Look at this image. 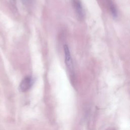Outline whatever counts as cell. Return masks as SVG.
Listing matches in <instances>:
<instances>
[{"instance_id":"277c9868","label":"cell","mask_w":130,"mask_h":130,"mask_svg":"<svg viewBox=\"0 0 130 130\" xmlns=\"http://www.w3.org/2000/svg\"><path fill=\"white\" fill-rule=\"evenodd\" d=\"M108 4L109 6V8H110L111 14L113 16V17L116 18L117 16V11L116 8L111 0H108Z\"/></svg>"},{"instance_id":"6da1fadb","label":"cell","mask_w":130,"mask_h":130,"mask_svg":"<svg viewBox=\"0 0 130 130\" xmlns=\"http://www.w3.org/2000/svg\"><path fill=\"white\" fill-rule=\"evenodd\" d=\"M72 4L77 17L82 20L84 18V13L81 2L79 0H72Z\"/></svg>"},{"instance_id":"3957f363","label":"cell","mask_w":130,"mask_h":130,"mask_svg":"<svg viewBox=\"0 0 130 130\" xmlns=\"http://www.w3.org/2000/svg\"><path fill=\"white\" fill-rule=\"evenodd\" d=\"M63 50L65 56V62L67 64L68 68L70 70H72L73 69V62L71 58V55L70 51V49L67 45L63 46Z\"/></svg>"},{"instance_id":"5b68a950","label":"cell","mask_w":130,"mask_h":130,"mask_svg":"<svg viewBox=\"0 0 130 130\" xmlns=\"http://www.w3.org/2000/svg\"><path fill=\"white\" fill-rule=\"evenodd\" d=\"M11 1H13H13H14V0H11Z\"/></svg>"},{"instance_id":"7a4b0ae2","label":"cell","mask_w":130,"mask_h":130,"mask_svg":"<svg viewBox=\"0 0 130 130\" xmlns=\"http://www.w3.org/2000/svg\"><path fill=\"white\" fill-rule=\"evenodd\" d=\"M32 79L31 77L27 76L25 77L21 82L19 85V89L21 92H26L28 90L32 84Z\"/></svg>"}]
</instances>
